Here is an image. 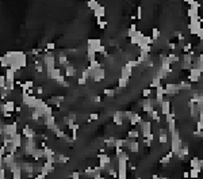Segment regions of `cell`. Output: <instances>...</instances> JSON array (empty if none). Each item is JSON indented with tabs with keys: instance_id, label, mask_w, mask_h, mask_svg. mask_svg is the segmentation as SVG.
<instances>
[{
	"instance_id": "26",
	"label": "cell",
	"mask_w": 203,
	"mask_h": 179,
	"mask_svg": "<svg viewBox=\"0 0 203 179\" xmlns=\"http://www.w3.org/2000/svg\"><path fill=\"white\" fill-rule=\"evenodd\" d=\"M56 157H57V163H67L69 160V157L64 156V155H56Z\"/></svg>"
},
{
	"instance_id": "2",
	"label": "cell",
	"mask_w": 203,
	"mask_h": 179,
	"mask_svg": "<svg viewBox=\"0 0 203 179\" xmlns=\"http://www.w3.org/2000/svg\"><path fill=\"white\" fill-rule=\"evenodd\" d=\"M19 133L18 132V122H12V124H7L6 125V136H10L11 138L14 136Z\"/></svg>"
},
{
	"instance_id": "13",
	"label": "cell",
	"mask_w": 203,
	"mask_h": 179,
	"mask_svg": "<svg viewBox=\"0 0 203 179\" xmlns=\"http://www.w3.org/2000/svg\"><path fill=\"white\" fill-rule=\"evenodd\" d=\"M94 15L98 18V20H100L103 16H106V7L104 6H100L98 8V10H95L94 11Z\"/></svg>"
},
{
	"instance_id": "43",
	"label": "cell",
	"mask_w": 203,
	"mask_h": 179,
	"mask_svg": "<svg viewBox=\"0 0 203 179\" xmlns=\"http://www.w3.org/2000/svg\"><path fill=\"white\" fill-rule=\"evenodd\" d=\"M152 179H161V176H159V175H153Z\"/></svg>"
},
{
	"instance_id": "6",
	"label": "cell",
	"mask_w": 203,
	"mask_h": 179,
	"mask_svg": "<svg viewBox=\"0 0 203 179\" xmlns=\"http://www.w3.org/2000/svg\"><path fill=\"white\" fill-rule=\"evenodd\" d=\"M87 44H88V48L95 49V50L98 52L99 48L102 46V39L100 38H89L88 41H87Z\"/></svg>"
},
{
	"instance_id": "21",
	"label": "cell",
	"mask_w": 203,
	"mask_h": 179,
	"mask_svg": "<svg viewBox=\"0 0 203 179\" xmlns=\"http://www.w3.org/2000/svg\"><path fill=\"white\" fill-rule=\"evenodd\" d=\"M160 86H161V80L157 76H154L152 80V83H150V88H157V87H160Z\"/></svg>"
},
{
	"instance_id": "20",
	"label": "cell",
	"mask_w": 203,
	"mask_h": 179,
	"mask_svg": "<svg viewBox=\"0 0 203 179\" xmlns=\"http://www.w3.org/2000/svg\"><path fill=\"white\" fill-rule=\"evenodd\" d=\"M87 4H88V7H89V8H91V10H94V11H95V10H98L99 7H100V4H99V1H96V0H89V1H88V3H87Z\"/></svg>"
},
{
	"instance_id": "15",
	"label": "cell",
	"mask_w": 203,
	"mask_h": 179,
	"mask_svg": "<svg viewBox=\"0 0 203 179\" xmlns=\"http://www.w3.org/2000/svg\"><path fill=\"white\" fill-rule=\"evenodd\" d=\"M200 172H202V170L191 168V170H190V179H199Z\"/></svg>"
},
{
	"instance_id": "18",
	"label": "cell",
	"mask_w": 203,
	"mask_h": 179,
	"mask_svg": "<svg viewBox=\"0 0 203 179\" xmlns=\"http://www.w3.org/2000/svg\"><path fill=\"white\" fill-rule=\"evenodd\" d=\"M167 129H168L169 132H171V133H173L175 130H176V119H171V121L168 122V124H167Z\"/></svg>"
},
{
	"instance_id": "3",
	"label": "cell",
	"mask_w": 203,
	"mask_h": 179,
	"mask_svg": "<svg viewBox=\"0 0 203 179\" xmlns=\"http://www.w3.org/2000/svg\"><path fill=\"white\" fill-rule=\"evenodd\" d=\"M98 160H99V167H102L103 170H106V166L111 163V157L108 156L107 154L98 155Z\"/></svg>"
},
{
	"instance_id": "27",
	"label": "cell",
	"mask_w": 203,
	"mask_h": 179,
	"mask_svg": "<svg viewBox=\"0 0 203 179\" xmlns=\"http://www.w3.org/2000/svg\"><path fill=\"white\" fill-rule=\"evenodd\" d=\"M54 133H56V136H57L58 138H65V137H67V134H65V132H64L62 129H57Z\"/></svg>"
},
{
	"instance_id": "30",
	"label": "cell",
	"mask_w": 203,
	"mask_h": 179,
	"mask_svg": "<svg viewBox=\"0 0 203 179\" xmlns=\"http://www.w3.org/2000/svg\"><path fill=\"white\" fill-rule=\"evenodd\" d=\"M104 95L106 96H114L115 95V90H112V88H104Z\"/></svg>"
},
{
	"instance_id": "36",
	"label": "cell",
	"mask_w": 203,
	"mask_h": 179,
	"mask_svg": "<svg viewBox=\"0 0 203 179\" xmlns=\"http://www.w3.org/2000/svg\"><path fill=\"white\" fill-rule=\"evenodd\" d=\"M44 91H45V88L42 86H39V87H37V88H35V94H38V95H42V94H44Z\"/></svg>"
},
{
	"instance_id": "41",
	"label": "cell",
	"mask_w": 203,
	"mask_h": 179,
	"mask_svg": "<svg viewBox=\"0 0 203 179\" xmlns=\"http://www.w3.org/2000/svg\"><path fill=\"white\" fill-rule=\"evenodd\" d=\"M15 111H16V113H19V115H20V113H22V106H16Z\"/></svg>"
},
{
	"instance_id": "23",
	"label": "cell",
	"mask_w": 203,
	"mask_h": 179,
	"mask_svg": "<svg viewBox=\"0 0 203 179\" xmlns=\"http://www.w3.org/2000/svg\"><path fill=\"white\" fill-rule=\"evenodd\" d=\"M187 4H190V8H195V10H199V8H200V3H199V1L187 0Z\"/></svg>"
},
{
	"instance_id": "29",
	"label": "cell",
	"mask_w": 203,
	"mask_h": 179,
	"mask_svg": "<svg viewBox=\"0 0 203 179\" xmlns=\"http://www.w3.org/2000/svg\"><path fill=\"white\" fill-rule=\"evenodd\" d=\"M44 151H45V157L54 156V155H56V154H54V151H53V149H50V148H49V147H46Z\"/></svg>"
},
{
	"instance_id": "25",
	"label": "cell",
	"mask_w": 203,
	"mask_h": 179,
	"mask_svg": "<svg viewBox=\"0 0 203 179\" xmlns=\"http://www.w3.org/2000/svg\"><path fill=\"white\" fill-rule=\"evenodd\" d=\"M44 167H45V168H48V170H49V172H50V174L56 171V167H54V164L49 163V162H45V163H44Z\"/></svg>"
},
{
	"instance_id": "19",
	"label": "cell",
	"mask_w": 203,
	"mask_h": 179,
	"mask_svg": "<svg viewBox=\"0 0 203 179\" xmlns=\"http://www.w3.org/2000/svg\"><path fill=\"white\" fill-rule=\"evenodd\" d=\"M127 84H129V79H123V77L118 79V87L119 88H126Z\"/></svg>"
},
{
	"instance_id": "5",
	"label": "cell",
	"mask_w": 203,
	"mask_h": 179,
	"mask_svg": "<svg viewBox=\"0 0 203 179\" xmlns=\"http://www.w3.org/2000/svg\"><path fill=\"white\" fill-rule=\"evenodd\" d=\"M200 76H202V71L196 69V68H192V69L190 71V76H188V79H190V81H192V83H196L198 80L200 79Z\"/></svg>"
},
{
	"instance_id": "40",
	"label": "cell",
	"mask_w": 203,
	"mask_h": 179,
	"mask_svg": "<svg viewBox=\"0 0 203 179\" xmlns=\"http://www.w3.org/2000/svg\"><path fill=\"white\" fill-rule=\"evenodd\" d=\"M183 178L184 179H190V171H184V172H183Z\"/></svg>"
},
{
	"instance_id": "24",
	"label": "cell",
	"mask_w": 203,
	"mask_h": 179,
	"mask_svg": "<svg viewBox=\"0 0 203 179\" xmlns=\"http://www.w3.org/2000/svg\"><path fill=\"white\" fill-rule=\"evenodd\" d=\"M159 143L160 144H167V143H168V134L167 133L159 134Z\"/></svg>"
},
{
	"instance_id": "32",
	"label": "cell",
	"mask_w": 203,
	"mask_h": 179,
	"mask_svg": "<svg viewBox=\"0 0 203 179\" xmlns=\"http://www.w3.org/2000/svg\"><path fill=\"white\" fill-rule=\"evenodd\" d=\"M46 49H48L49 52H54L56 50V44H54V42H48V44H46Z\"/></svg>"
},
{
	"instance_id": "34",
	"label": "cell",
	"mask_w": 203,
	"mask_h": 179,
	"mask_svg": "<svg viewBox=\"0 0 203 179\" xmlns=\"http://www.w3.org/2000/svg\"><path fill=\"white\" fill-rule=\"evenodd\" d=\"M99 119V114H96V113H92V114H89V119L88 121H98Z\"/></svg>"
},
{
	"instance_id": "33",
	"label": "cell",
	"mask_w": 203,
	"mask_h": 179,
	"mask_svg": "<svg viewBox=\"0 0 203 179\" xmlns=\"http://www.w3.org/2000/svg\"><path fill=\"white\" fill-rule=\"evenodd\" d=\"M68 117H69L70 121H75V122H76L77 115H76V113H75V111H69V113H68Z\"/></svg>"
},
{
	"instance_id": "28",
	"label": "cell",
	"mask_w": 203,
	"mask_h": 179,
	"mask_svg": "<svg viewBox=\"0 0 203 179\" xmlns=\"http://www.w3.org/2000/svg\"><path fill=\"white\" fill-rule=\"evenodd\" d=\"M152 91H153V90L150 88V87H149V88H145L142 91V96H144V98H150V95H152Z\"/></svg>"
},
{
	"instance_id": "12",
	"label": "cell",
	"mask_w": 203,
	"mask_h": 179,
	"mask_svg": "<svg viewBox=\"0 0 203 179\" xmlns=\"http://www.w3.org/2000/svg\"><path fill=\"white\" fill-rule=\"evenodd\" d=\"M76 75H77L76 67H73V65H69V67L65 68V76H68V77H75Z\"/></svg>"
},
{
	"instance_id": "8",
	"label": "cell",
	"mask_w": 203,
	"mask_h": 179,
	"mask_svg": "<svg viewBox=\"0 0 203 179\" xmlns=\"http://www.w3.org/2000/svg\"><path fill=\"white\" fill-rule=\"evenodd\" d=\"M131 75H133V68H130L129 65H125L121 69V77L123 79H130Z\"/></svg>"
},
{
	"instance_id": "14",
	"label": "cell",
	"mask_w": 203,
	"mask_h": 179,
	"mask_svg": "<svg viewBox=\"0 0 203 179\" xmlns=\"http://www.w3.org/2000/svg\"><path fill=\"white\" fill-rule=\"evenodd\" d=\"M141 136L140 130L138 129H131V130L127 132V137L129 138H133V140H136V138H138Z\"/></svg>"
},
{
	"instance_id": "9",
	"label": "cell",
	"mask_w": 203,
	"mask_h": 179,
	"mask_svg": "<svg viewBox=\"0 0 203 179\" xmlns=\"http://www.w3.org/2000/svg\"><path fill=\"white\" fill-rule=\"evenodd\" d=\"M62 102H64V96H51V98H49L48 105H50V106H60Z\"/></svg>"
},
{
	"instance_id": "22",
	"label": "cell",
	"mask_w": 203,
	"mask_h": 179,
	"mask_svg": "<svg viewBox=\"0 0 203 179\" xmlns=\"http://www.w3.org/2000/svg\"><path fill=\"white\" fill-rule=\"evenodd\" d=\"M154 41H157V39L160 38V30L159 27H152V35H150Z\"/></svg>"
},
{
	"instance_id": "37",
	"label": "cell",
	"mask_w": 203,
	"mask_h": 179,
	"mask_svg": "<svg viewBox=\"0 0 203 179\" xmlns=\"http://www.w3.org/2000/svg\"><path fill=\"white\" fill-rule=\"evenodd\" d=\"M69 179H80V172L79 171H75V172L69 176Z\"/></svg>"
},
{
	"instance_id": "42",
	"label": "cell",
	"mask_w": 203,
	"mask_h": 179,
	"mask_svg": "<svg viewBox=\"0 0 203 179\" xmlns=\"http://www.w3.org/2000/svg\"><path fill=\"white\" fill-rule=\"evenodd\" d=\"M94 179H106V176H102V174H99V175H96Z\"/></svg>"
},
{
	"instance_id": "38",
	"label": "cell",
	"mask_w": 203,
	"mask_h": 179,
	"mask_svg": "<svg viewBox=\"0 0 203 179\" xmlns=\"http://www.w3.org/2000/svg\"><path fill=\"white\" fill-rule=\"evenodd\" d=\"M137 18L138 19L142 18V8H141V6H138V8H137Z\"/></svg>"
},
{
	"instance_id": "4",
	"label": "cell",
	"mask_w": 203,
	"mask_h": 179,
	"mask_svg": "<svg viewBox=\"0 0 203 179\" xmlns=\"http://www.w3.org/2000/svg\"><path fill=\"white\" fill-rule=\"evenodd\" d=\"M22 134L25 136L26 138H35V136H37V134H35V130L31 128V126H30V124H27V125H25V126H23Z\"/></svg>"
},
{
	"instance_id": "10",
	"label": "cell",
	"mask_w": 203,
	"mask_h": 179,
	"mask_svg": "<svg viewBox=\"0 0 203 179\" xmlns=\"http://www.w3.org/2000/svg\"><path fill=\"white\" fill-rule=\"evenodd\" d=\"M31 157L35 160V162H38V160H41L42 157H45V151L42 149V148H37V149L34 151V154L31 155Z\"/></svg>"
},
{
	"instance_id": "35",
	"label": "cell",
	"mask_w": 203,
	"mask_h": 179,
	"mask_svg": "<svg viewBox=\"0 0 203 179\" xmlns=\"http://www.w3.org/2000/svg\"><path fill=\"white\" fill-rule=\"evenodd\" d=\"M98 25H99V27H100V29H106V26H107V20L100 19V20H98Z\"/></svg>"
},
{
	"instance_id": "11",
	"label": "cell",
	"mask_w": 203,
	"mask_h": 179,
	"mask_svg": "<svg viewBox=\"0 0 203 179\" xmlns=\"http://www.w3.org/2000/svg\"><path fill=\"white\" fill-rule=\"evenodd\" d=\"M60 76H61V69L60 68H56V69L48 72V79H50V80H57Z\"/></svg>"
},
{
	"instance_id": "17",
	"label": "cell",
	"mask_w": 203,
	"mask_h": 179,
	"mask_svg": "<svg viewBox=\"0 0 203 179\" xmlns=\"http://www.w3.org/2000/svg\"><path fill=\"white\" fill-rule=\"evenodd\" d=\"M190 166H191V168H198V170H202V168H200L199 159H198V157H192V159L190 160Z\"/></svg>"
},
{
	"instance_id": "1",
	"label": "cell",
	"mask_w": 203,
	"mask_h": 179,
	"mask_svg": "<svg viewBox=\"0 0 203 179\" xmlns=\"http://www.w3.org/2000/svg\"><path fill=\"white\" fill-rule=\"evenodd\" d=\"M15 109H16L15 100H12V99H8V100L1 103V114H6V113L12 114V113L15 111Z\"/></svg>"
},
{
	"instance_id": "39",
	"label": "cell",
	"mask_w": 203,
	"mask_h": 179,
	"mask_svg": "<svg viewBox=\"0 0 203 179\" xmlns=\"http://www.w3.org/2000/svg\"><path fill=\"white\" fill-rule=\"evenodd\" d=\"M77 83H79L80 86H84V84L87 83V79H84V77H80V79L77 80Z\"/></svg>"
},
{
	"instance_id": "16",
	"label": "cell",
	"mask_w": 203,
	"mask_h": 179,
	"mask_svg": "<svg viewBox=\"0 0 203 179\" xmlns=\"http://www.w3.org/2000/svg\"><path fill=\"white\" fill-rule=\"evenodd\" d=\"M137 31H138V30H137V26L136 25H131L130 27L127 29V37H129V38H133Z\"/></svg>"
},
{
	"instance_id": "31",
	"label": "cell",
	"mask_w": 203,
	"mask_h": 179,
	"mask_svg": "<svg viewBox=\"0 0 203 179\" xmlns=\"http://www.w3.org/2000/svg\"><path fill=\"white\" fill-rule=\"evenodd\" d=\"M191 49H192V44H191V42H188V44H186V45H184L183 52H184V53H186V55H188V53H190V52H191Z\"/></svg>"
},
{
	"instance_id": "7",
	"label": "cell",
	"mask_w": 203,
	"mask_h": 179,
	"mask_svg": "<svg viewBox=\"0 0 203 179\" xmlns=\"http://www.w3.org/2000/svg\"><path fill=\"white\" fill-rule=\"evenodd\" d=\"M160 111H161L162 115H168L171 113V102L165 99L164 102L160 105Z\"/></svg>"
}]
</instances>
